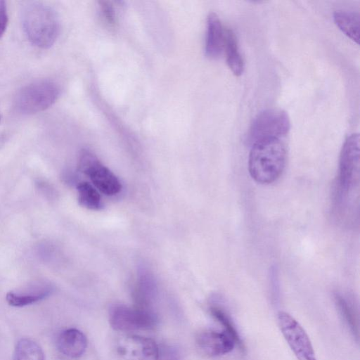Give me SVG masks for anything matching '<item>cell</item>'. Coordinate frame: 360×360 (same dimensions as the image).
<instances>
[{
	"label": "cell",
	"instance_id": "4",
	"mask_svg": "<svg viewBox=\"0 0 360 360\" xmlns=\"http://www.w3.org/2000/svg\"><path fill=\"white\" fill-rule=\"evenodd\" d=\"M109 323L120 331L151 330L158 325V318L153 309L115 304L110 308Z\"/></svg>",
	"mask_w": 360,
	"mask_h": 360
},
{
	"label": "cell",
	"instance_id": "3",
	"mask_svg": "<svg viewBox=\"0 0 360 360\" xmlns=\"http://www.w3.org/2000/svg\"><path fill=\"white\" fill-rule=\"evenodd\" d=\"M60 89L50 80H40L22 87L15 98L16 109L25 115H32L45 110L58 99Z\"/></svg>",
	"mask_w": 360,
	"mask_h": 360
},
{
	"label": "cell",
	"instance_id": "21",
	"mask_svg": "<svg viewBox=\"0 0 360 360\" xmlns=\"http://www.w3.org/2000/svg\"><path fill=\"white\" fill-rule=\"evenodd\" d=\"M100 9L102 17L108 25L114 26L116 24V13L114 5L110 1H100Z\"/></svg>",
	"mask_w": 360,
	"mask_h": 360
},
{
	"label": "cell",
	"instance_id": "17",
	"mask_svg": "<svg viewBox=\"0 0 360 360\" xmlns=\"http://www.w3.org/2000/svg\"><path fill=\"white\" fill-rule=\"evenodd\" d=\"M78 201L82 207L91 210L102 209L103 204L98 190L88 182H80L77 186Z\"/></svg>",
	"mask_w": 360,
	"mask_h": 360
},
{
	"label": "cell",
	"instance_id": "24",
	"mask_svg": "<svg viewBox=\"0 0 360 360\" xmlns=\"http://www.w3.org/2000/svg\"><path fill=\"white\" fill-rule=\"evenodd\" d=\"M0 121H1V115H0Z\"/></svg>",
	"mask_w": 360,
	"mask_h": 360
},
{
	"label": "cell",
	"instance_id": "9",
	"mask_svg": "<svg viewBox=\"0 0 360 360\" xmlns=\"http://www.w3.org/2000/svg\"><path fill=\"white\" fill-rule=\"evenodd\" d=\"M117 352L124 360H157L158 345L150 338L127 335L117 342Z\"/></svg>",
	"mask_w": 360,
	"mask_h": 360
},
{
	"label": "cell",
	"instance_id": "22",
	"mask_svg": "<svg viewBox=\"0 0 360 360\" xmlns=\"http://www.w3.org/2000/svg\"><path fill=\"white\" fill-rule=\"evenodd\" d=\"M8 22L6 3L0 0V39L4 35Z\"/></svg>",
	"mask_w": 360,
	"mask_h": 360
},
{
	"label": "cell",
	"instance_id": "16",
	"mask_svg": "<svg viewBox=\"0 0 360 360\" xmlns=\"http://www.w3.org/2000/svg\"><path fill=\"white\" fill-rule=\"evenodd\" d=\"M13 360H46L43 349L30 338H21L16 343Z\"/></svg>",
	"mask_w": 360,
	"mask_h": 360
},
{
	"label": "cell",
	"instance_id": "10",
	"mask_svg": "<svg viewBox=\"0 0 360 360\" xmlns=\"http://www.w3.org/2000/svg\"><path fill=\"white\" fill-rule=\"evenodd\" d=\"M198 349L205 355L216 357L231 352L236 342L226 332L206 330L200 333L196 338Z\"/></svg>",
	"mask_w": 360,
	"mask_h": 360
},
{
	"label": "cell",
	"instance_id": "18",
	"mask_svg": "<svg viewBox=\"0 0 360 360\" xmlns=\"http://www.w3.org/2000/svg\"><path fill=\"white\" fill-rule=\"evenodd\" d=\"M211 315L224 327L226 332L239 347L242 343L238 330L226 310L220 305L213 303L209 307Z\"/></svg>",
	"mask_w": 360,
	"mask_h": 360
},
{
	"label": "cell",
	"instance_id": "2",
	"mask_svg": "<svg viewBox=\"0 0 360 360\" xmlns=\"http://www.w3.org/2000/svg\"><path fill=\"white\" fill-rule=\"evenodd\" d=\"M286 162V149L281 139H271L252 143L248 158L251 177L261 184H269L281 175Z\"/></svg>",
	"mask_w": 360,
	"mask_h": 360
},
{
	"label": "cell",
	"instance_id": "15",
	"mask_svg": "<svg viewBox=\"0 0 360 360\" xmlns=\"http://www.w3.org/2000/svg\"><path fill=\"white\" fill-rule=\"evenodd\" d=\"M334 300L337 309L348 329L354 337L359 338V323L354 307L341 294L336 293Z\"/></svg>",
	"mask_w": 360,
	"mask_h": 360
},
{
	"label": "cell",
	"instance_id": "13",
	"mask_svg": "<svg viewBox=\"0 0 360 360\" xmlns=\"http://www.w3.org/2000/svg\"><path fill=\"white\" fill-rule=\"evenodd\" d=\"M223 51L225 53L228 67L236 76H240L244 70V62L239 50L237 37L230 28L225 29Z\"/></svg>",
	"mask_w": 360,
	"mask_h": 360
},
{
	"label": "cell",
	"instance_id": "6",
	"mask_svg": "<svg viewBox=\"0 0 360 360\" xmlns=\"http://www.w3.org/2000/svg\"><path fill=\"white\" fill-rule=\"evenodd\" d=\"M339 188L340 196L347 195L359 184V136L352 134L345 141L339 162Z\"/></svg>",
	"mask_w": 360,
	"mask_h": 360
},
{
	"label": "cell",
	"instance_id": "8",
	"mask_svg": "<svg viewBox=\"0 0 360 360\" xmlns=\"http://www.w3.org/2000/svg\"><path fill=\"white\" fill-rule=\"evenodd\" d=\"M281 331L297 360H316L311 340L299 322L285 311L278 314Z\"/></svg>",
	"mask_w": 360,
	"mask_h": 360
},
{
	"label": "cell",
	"instance_id": "20",
	"mask_svg": "<svg viewBox=\"0 0 360 360\" xmlns=\"http://www.w3.org/2000/svg\"><path fill=\"white\" fill-rule=\"evenodd\" d=\"M157 360H181L179 349L173 345H158V355Z\"/></svg>",
	"mask_w": 360,
	"mask_h": 360
},
{
	"label": "cell",
	"instance_id": "5",
	"mask_svg": "<svg viewBox=\"0 0 360 360\" xmlns=\"http://www.w3.org/2000/svg\"><path fill=\"white\" fill-rule=\"evenodd\" d=\"M290 128L289 117L285 111L278 108L266 109L260 112L254 119L249 131V139L257 141L281 139Z\"/></svg>",
	"mask_w": 360,
	"mask_h": 360
},
{
	"label": "cell",
	"instance_id": "14",
	"mask_svg": "<svg viewBox=\"0 0 360 360\" xmlns=\"http://www.w3.org/2000/svg\"><path fill=\"white\" fill-rule=\"evenodd\" d=\"M337 27L356 43L359 39V14L347 11H337L333 14Z\"/></svg>",
	"mask_w": 360,
	"mask_h": 360
},
{
	"label": "cell",
	"instance_id": "19",
	"mask_svg": "<svg viewBox=\"0 0 360 360\" xmlns=\"http://www.w3.org/2000/svg\"><path fill=\"white\" fill-rule=\"evenodd\" d=\"M49 294V292L46 291L35 294H20L8 292L6 295V300L12 307H22L36 303L44 299Z\"/></svg>",
	"mask_w": 360,
	"mask_h": 360
},
{
	"label": "cell",
	"instance_id": "7",
	"mask_svg": "<svg viewBox=\"0 0 360 360\" xmlns=\"http://www.w3.org/2000/svg\"><path fill=\"white\" fill-rule=\"evenodd\" d=\"M78 169L89 177L96 189L107 195H115L121 190L117 177L87 150H82L79 154Z\"/></svg>",
	"mask_w": 360,
	"mask_h": 360
},
{
	"label": "cell",
	"instance_id": "1",
	"mask_svg": "<svg viewBox=\"0 0 360 360\" xmlns=\"http://www.w3.org/2000/svg\"><path fill=\"white\" fill-rule=\"evenodd\" d=\"M21 22L29 41L41 49H49L57 40L60 21L56 12L40 1H27L22 6Z\"/></svg>",
	"mask_w": 360,
	"mask_h": 360
},
{
	"label": "cell",
	"instance_id": "12",
	"mask_svg": "<svg viewBox=\"0 0 360 360\" xmlns=\"http://www.w3.org/2000/svg\"><path fill=\"white\" fill-rule=\"evenodd\" d=\"M225 28L219 16L210 13L207 18L205 54L210 58H218L223 52Z\"/></svg>",
	"mask_w": 360,
	"mask_h": 360
},
{
	"label": "cell",
	"instance_id": "11",
	"mask_svg": "<svg viewBox=\"0 0 360 360\" xmlns=\"http://www.w3.org/2000/svg\"><path fill=\"white\" fill-rule=\"evenodd\" d=\"M56 346L60 353L70 358H79L85 352L87 339L85 335L77 328H68L58 335Z\"/></svg>",
	"mask_w": 360,
	"mask_h": 360
},
{
	"label": "cell",
	"instance_id": "23",
	"mask_svg": "<svg viewBox=\"0 0 360 360\" xmlns=\"http://www.w3.org/2000/svg\"><path fill=\"white\" fill-rule=\"evenodd\" d=\"M7 140V134L4 132H0V148L3 146Z\"/></svg>",
	"mask_w": 360,
	"mask_h": 360
}]
</instances>
